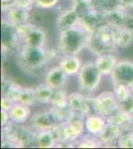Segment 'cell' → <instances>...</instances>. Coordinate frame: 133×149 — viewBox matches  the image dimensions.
<instances>
[{
  "instance_id": "19",
  "label": "cell",
  "mask_w": 133,
  "mask_h": 149,
  "mask_svg": "<svg viewBox=\"0 0 133 149\" xmlns=\"http://www.w3.org/2000/svg\"><path fill=\"white\" fill-rule=\"evenodd\" d=\"M4 13H5V18L15 27L29 22V19H30V10L15 5L11 6Z\"/></svg>"
},
{
  "instance_id": "40",
  "label": "cell",
  "mask_w": 133,
  "mask_h": 149,
  "mask_svg": "<svg viewBox=\"0 0 133 149\" xmlns=\"http://www.w3.org/2000/svg\"><path fill=\"white\" fill-rule=\"evenodd\" d=\"M71 1L72 2V4H74V3H78V2L84 1V0H71Z\"/></svg>"
},
{
  "instance_id": "12",
  "label": "cell",
  "mask_w": 133,
  "mask_h": 149,
  "mask_svg": "<svg viewBox=\"0 0 133 149\" xmlns=\"http://www.w3.org/2000/svg\"><path fill=\"white\" fill-rule=\"evenodd\" d=\"M79 15L74 9V7H72V8L64 10L62 13H60V15L56 20V27L59 32H63V31L79 25Z\"/></svg>"
},
{
  "instance_id": "27",
  "label": "cell",
  "mask_w": 133,
  "mask_h": 149,
  "mask_svg": "<svg viewBox=\"0 0 133 149\" xmlns=\"http://www.w3.org/2000/svg\"><path fill=\"white\" fill-rule=\"evenodd\" d=\"M50 104L56 109H65L69 107V95L62 88L54 91Z\"/></svg>"
},
{
  "instance_id": "4",
  "label": "cell",
  "mask_w": 133,
  "mask_h": 149,
  "mask_svg": "<svg viewBox=\"0 0 133 149\" xmlns=\"http://www.w3.org/2000/svg\"><path fill=\"white\" fill-rule=\"evenodd\" d=\"M102 74L96 68L94 62H86L78 74L79 88L84 93H93L100 86Z\"/></svg>"
},
{
  "instance_id": "24",
  "label": "cell",
  "mask_w": 133,
  "mask_h": 149,
  "mask_svg": "<svg viewBox=\"0 0 133 149\" xmlns=\"http://www.w3.org/2000/svg\"><path fill=\"white\" fill-rule=\"evenodd\" d=\"M54 88L48 84H41L35 88V93L37 102L41 104H50L52 97L54 95Z\"/></svg>"
},
{
  "instance_id": "32",
  "label": "cell",
  "mask_w": 133,
  "mask_h": 149,
  "mask_svg": "<svg viewBox=\"0 0 133 149\" xmlns=\"http://www.w3.org/2000/svg\"><path fill=\"white\" fill-rule=\"evenodd\" d=\"M118 109L126 113L133 114V93L125 100L118 102Z\"/></svg>"
},
{
  "instance_id": "10",
  "label": "cell",
  "mask_w": 133,
  "mask_h": 149,
  "mask_svg": "<svg viewBox=\"0 0 133 149\" xmlns=\"http://www.w3.org/2000/svg\"><path fill=\"white\" fill-rule=\"evenodd\" d=\"M1 41L2 53L4 55L13 50L14 48H18L20 42L17 36L15 26L12 25L6 18L2 20L1 24Z\"/></svg>"
},
{
  "instance_id": "30",
  "label": "cell",
  "mask_w": 133,
  "mask_h": 149,
  "mask_svg": "<svg viewBox=\"0 0 133 149\" xmlns=\"http://www.w3.org/2000/svg\"><path fill=\"white\" fill-rule=\"evenodd\" d=\"M116 143L120 148H133V131L128 130L123 132Z\"/></svg>"
},
{
  "instance_id": "38",
  "label": "cell",
  "mask_w": 133,
  "mask_h": 149,
  "mask_svg": "<svg viewBox=\"0 0 133 149\" xmlns=\"http://www.w3.org/2000/svg\"><path fill=\"white\" fill-rule=\"evenodd\" d=\"M11 6H14V0H2V11L5 12Z\"/></svg>"
},
{
  "instance_id": "25",
  "label": "cell",
  "mask_w": 133,
  "mask_h": 149,
  "mask_svg": "<svg viewBox=\"0 0 133 149\" xmlns=\"http://www.w3.org/2000/svg\"><path fill=\"white\" fill-rule=\"evenodd\" d=\"M22 88V86L14 83L13 81L3 80L2 81V95L10 97L15 102H17V98H18V95Z\"/></svg>"
},
{
  "instance_id": "39",
  "label": "cell",
  "mask_w": 133,
  "mask_h": 149,
  "mask_svg": "<svg viewBox=\"0 0 133 149\" xmlns=\"http://www.w3.org/2000/svg\"><path fill=\"white\" fill-rule=\"evenodd\" d=\"M119 3L124 8H133V0H119Z\"/></svg>"
},
{
  "instance_id": "23",
  "label": "cell",
  "mask_w": 133,
  "mask_h": 149,
  "mask_svg": "<svg viewBox=\"0 0 133 149\" xmlns=\"http://www.w3.org/2000/svg\"><path fill=\"white\" fill-rule=\"evenodd\" d=\"M35 142L40 148H53L58 144L52 129L36 132Z\"/></svg>"
},
{
  "instance_id": "3",
  "label": "cell",
  "mask_w": 133,
  "mask_h": 149,
  "mask_svg": "<svg viewBox=\"0 0 133 149\" xmlns=\"http://www.w3.org/2000/svg\"><path fill=\"white\" fill-rule=\"evenodd\" d=\"M86 48L95 56L105 53H114L116 51L117 47L113 42L111 26L105 24L95 32L89 33Z\"/></svg>"
},
{
  "instance_id": "2",
  "label": "cell",
  "mask_w": 133,
  "mask_h": 149,
  "mask_svg": "<svg viewBox=\"0 0 133 149\" xmlns=\"http://www.w3.org/2000/svg\"><path fill=\"white\" fill-rule=\"evenodd\" d=\"M89 33L79 25L60 32L58 49L62 55H79L86 48Z\"/></svg>"
},
{
  "instance_id": "1",
  "label": "cell",
  "mask_w": 133,
  "mask_h": 149,
  "mask_svg": "<svg viewBox=\"0 0 133 149\" xmlns=\"http://www.w3.org/2000/svg\"><path fill=\"white\" fill-rule=\"evenodd\" d=\"M50 61L48 50L45 47H32L21 44L17 48V65L27 74L38 73Z\"/></svg>"
},
{
  "instance_id": "16",
  "label": "cell",
  "mask_w": 133,
  "mask_h": 149,
  "mask_svg": "<svg viewBox=\"0 0 133 149\" xmlns=\"http://www.w3.org/2000/svg\"><path fill=\"white\" fill-rule=\"evenodd\" d=\"M67 74L60 66L51 68L45 76V83L52 86L54 90L63 88L67 83Z\"/></svg>"
},
{
  "instance_id": "17",
  "label": "cell",
  "mask_w": 133,
  "mask_h": 149,
  "mask_svg": "<svg viewBox=\"0 0 133 149\" xmlns=\"http://www.w3.org/2000/svg\"><path fill=\"white\" fill-rule=\"evenodd\" d=\"M59 66L67 74L68 77H72L79 73L83 64L78 55H63L60 59Z\"/></svg>"
},
{
  "instance_id": "11",
  "label": "cell",
  "mask_w": 133,
  "mask_h": 149,
  "mask_svg": "<svg viewBox=\"0 0 133 149\" xmlns=\"http://www.w3.org/2000/svg\"><path fill=\"white\" fill-rule=\"evenodd\" d=\"M31 128L34 129L36 132L43 131V130H50L58 123L57 119L54 116L53 112L50 110L46 111L36 112L31 116L30 120Z\"/></svg>"
},
{
  "instance_id": "5",
  "label": "cell",
  "mask_w": 133,
  "mask_h": 149,
  "mask_svg": "<svg viewBox=\"0 0 133 149\" xmlns=\"http://www.w3.org/2000/svg\"><path fill=\"white\" fill-rule=\"evenodd\" d=\"M93 112L109 117L118 110V102L113 91H105L93 97Z\"/></svg>"
},
{
  "instance_id": "35",
  "label": "cell",
  "mask_w": 133,
  "mask_h": 149,
  "mask_svg": "<svg viewBox=\"0 0 133 149\" xmlns=\"http://www.w3.org/2000/svg\"><path fill=\"white\" fill-rule=\"evenodd\" d=\"M15 100H13L12 98L8 97H5V95H2V98H1V109L3 110H6V111H9L12 107L15 104Z\"/></svg>"
},
{
  "instance_id": "31",
  "label": "cell",
  "mask_w": 133,
  "mask_h": 149,
  "mask_svg": "<svg viewBox=\"0 0 133 149\" xmlns=\"http://www.w3.org/2000/svg\"><path fill=\"white\" fill-rule=\"evenodd\" d=\"M34 27H35V25L32 23H30V22H27V23H24V24H21V25L16 26L15 27L16 33H17V36H18L19 40H20V42L26 37V36H27L28 33L30 32Z\"/></svg>"
},
{
  "instance_id": "8",
  "label": "cell",
  "mask_w": 133,
  "mask_h": 149,
  "mask_svg": "<svg viewBox=\"0 0 133 149\" xmlns=\"http://www.w3.org/2000/svg\"><path fill=\"white\" fill-rule=\"evenodd\" d=\"M69 107L75 114L84 117L94 113L93 107V97H86L84 93H70Z\"/></svg>"
},
{
  "instance_id": "9",
  "label": "cell",
  "mask_w": 133,
  "mask_h": 149,
  "mask_svg": "<svg viewBox=\"0 0 133 149\" xmlns=\"http://www.w3.org/2000/svg\"><path fill=\"white\" fill-rule=\"evenodd\" d=\"M110 77L112 85H125L133 86V62L118 61Z\"/></svg>"
},
{
  "instance_id": "13",
  "label": "cell",
  "mask_w": 133,
  "mask_h": 149,
  "mask_svg": "<svg viewBox=\"0 0 133 149\" xmlns=\"http://www.w3.org/2000/svg\"><path fill=\"white\" fill-rule=\"evenodd\" d=\"M94 63L102 76H110L118 63V59L113 53H105L96 56Z\"/></svg>"
},
{
  "instance_id": "26",
  "label": "cell",
  "mask_w": 133,
  "mask_h": 149,
  "mask_svg": "<svg viewBox=\"0 0 133 149\" xmlns=\"http://www.w3.org/2000/svg\"><path fill=\"white\" fill-rule=\"evenodd\" d=\"M16 102H20L22 104L28 105V107H32L37 102V98H36L35 93V88H31V86H23L21 90L20 93L18 95Z\"/></svg>"
},
{
  "instance_id": "7",
  "label": "cell",
  "mask_w": 133,
  "mask_h": 149,
  "mask_svg": "<svg viewBox=\"0 0 133 149\" xmlns=\"http://www.w3.org/2000/svg\"><path fill=\"white\" fill-rule=\"evenodd\" d=\"M124 7L113 9L107 13L103 14L106 24L113 28L126 29L133 31V15L125 10Z\"/></svg>"
},
{
  "instance_id": "34",
  "label": "cell",
  "mask_w": 133,
  "mask_h": 149,
  "mask_svg": "<svg viewBox=\"0 0 133 149\" xmlns=\"http://www.w3.org/2000/svg\"><path fill=\"white\" fill-rule=\"evenodd\" d=\"M14 5L31 10L32 7L35 5V0H14Z\"/></svg>"
},
{
  "instance_id": "28",
  "label": "cell",
  "mask_w": 133,
  "mask_h": 149,
  "mask_svg": "<svg viewBox=\"0 0 133 149\" xmlns=\"http://www.w3.org/2000/svg\"><path fill=\"white\" fill-rule=\"evenodd\" d=\"M101 143V141L98 139L97 136L91 135V134H88L86 136H84V137H81L78 142V147L79 148H96L100 147Z\"/></svg>"
},
{
  "instance_id": "22",
  "label": "cell",
  "mask_w": 133,
  "mask_h": 149,
  "mask_svg": "<svg viewBox=\"0 0 133 149\" xmlns=\"http://www.w3.org/2000/svg\"><path fill=\"white\" fill-rule=\"evenodd\" d=\"M107 122L113 123L115 125L121 127L124 131L131 130L133 127V114L126 113L124 111L118 109L116 112H114L112 115L106 118Z\"/></svg>"
},
{
  "instance_id": "15",
  "label": "cell",
  "mask_w": 133,
  "mask_h": 149,
  "mask_svg": "<svg viewBox=\"0 0 133 149\" xmlns=\"http://www.w3.org/2000/svg\"><path fill=\"white\" fill-rule=\"evenodd\" d=\"M107 123L106 117L97 113H91L84 117V126L88 134L98 136Z\"/></svg>"
},
{
  "instance_id": "37",
  "label": "cell",
  "mask_w": 133,
  "mask_h": 149,
  "mask_svg": "<svg viewBox=\"0 0 133 149\" xmlns=\"http://www.w3.org/2000/svg\"><path fill=\"white\" fill-rule=\"evenodd\" d=\"M1 147H12V148H17V147H22L19 143L14 142V141L10 140H3L1 143Z\"/></svg>"
},
{
  "instance_id": "33",
  "label": "cell",
  "mask_w": 133,
  "mask_h": 149,
  "mask_svg": "<svg viewBox=\"0 0 133 149\" xmlns=\"http://www.w3.org/2000/svg\"><path fill=\"white\" fill-rule=\"evenodd\" d=\"M60 0H35V6L39 9L48 10L58 5Z\"/></svg>"
},
{
  "instance_id": "36",
  "label": "cell",
  "mask_w": 133,
  "mask_h": 149,
  "mask_svg": "<svg viewBox=\"0 0 133 149\" xmlns=\"http://www.w3.org/2000/svg\"><path fill=\"white\" fill-rule=\"evenodd\" d=\"M10 122L11 119H10V115H9V111L1 109V125L5 126L8 123H10Z\"/></svg>"
},
{
  "instance_id": "18",
  "label": "cell",
  "mask_w": 133,
  "mask_h": 149,
  "mask_svg": "<svg viewBox=\"0 0 133 149\" xmlns=\"http://www.w3.org/2000/svg\"><path fill=\"white\" fill-rule=\"evenodd\" d=\"M20 43L27 46L44 48L47 43V33L44 29L35 26Z\"/></svg>"
},
{
  "instance_id": "6",
  "label": "cell",
  "mask_w": 133,
  "mask_h": 149,
  "mask_svg": "<svg viewBox=\"0 0 133 149\" xmlns=\"http://www.w3.org/2000/svg\"><path fill=\"white\" fill-rule=\"evenodd\" d=\"M84 126V117L75 115L70 121L61 123V142L60 144H72L81 137Z\"/></svg>"
},
{
  "instance_id": "20",
  "label": "cell",
  "mask_w": 133,
  "mask_h": 149,
  "mask_svg": "<svg viewBox=\"0 0 133 149\" xmlns=\"http://www.w3.org/2000/svg\"><path fill=\"white\" fill-rule=\"evenodd\" d=\"M123 132H125L121 127L115 125L113 123L107 122L102 132L97 136L103 145L112 144L113 142H117L118 138L121 136Z\"/></svg>"
},
{
  "instance_id": "29",
  "label": "cell",
  "mask_w": 133,
  "mask_h": 149,
  "mask_svg": "<svg viewBox=\"0 0 133 149\" xmlns=\"http://www.w3.org/2000/svg\"><path fill=\"white\" fill-rule=\"evenodd\" d=\"M113 93L117 98V102H120L132 95L133 86L125 85H113Z\"/></svg>"
},
{
  "instance_id": "21",
  "label": "cell",
  "mask_w": 133,
  "mask_h": 149,
  "mask_svg": "<svg viewBox=\"0 0 133 149\" xmlns=\"http://www.w3.org/2000/svg\"><path fill=\"white\" fill-rule=\"evenodd\" d=\"M112 28V37L113 42L117 48H125L130 47L133 44V31L126 30V29L120 28Z\"/></svg>"
},
{
  "instance_id": "14",
  "label": "cell",
  "mask_w": 133,
  "mask_h": 149,
  "mask_svg": "<svg viewBox=\"0 0 133 149\" xmlns=\"http://www.w3.org/2000/svg\"><path fill=\"white\" fill-rule=\"evenodd\" d=\"M10 119L16 125H23L30 120L32 116L30 107L22 104L20 102H15V104L9 110Z\"/></svg>"
}]
</instances>
